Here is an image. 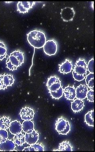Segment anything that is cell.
I'll return each instance as SVG.
<instances>
[{"label": "cell", "mask_w": 95, "mask_h": 152, "mask_svg": "<svg viewBox=\"0 0 95 152\" xmlns=\"http://www.w3.org/2000/svg\"><path fill=\"white\" fill-rule=\"evenodd\" d=\"M16 146H21L26 143L25 141V133L22 132L18 134L15 135L13 140Z\"/></svg>", "instance_id": "cell-21"}, {"label": "cell", "mask_w": 95, "mask_h": 152, "mask_svg": "<svg viewBox=\"0 0 95 152\" xmlns=\"http://www.w3.org/2000/svg\"><path fill=\"white\" fill-rule=\"evenodd\" d=\"M23 151H44V147L42 144L39 143L29 145L26 147Z\"/></svg>", "instance_id": "cell-20"}, {"label": "cell", "mask_w": 95, "mask_h": 152, "mask_svg": "<svg viewBox=\"0 0 95 152\" xmlns=\"http://www.w3.org/2000/svg\"><path fill=\"white\" fill-rule=\"evenodd\" d=\"M25 53L19 50H16L10 53L8 57L6 65V67L10 71L17 70L25 61Z\"/></svg>", "instance_id": "cell-2"}, {"label": "cell", "mask_w": 95, "mask_h": 152, "mask_svg": "<svg viewBox=\"0 0 95 152\" xmlns=\"http://www.w3.org/2000/svg\"><path fill=\"white\" fill-rule=\"evenodd\" d=\"M9 129L10 133L14 135L22 132V124L18 120L12 121Z\"/></svg>", "instance_id": "cell-16"}, {"label": "cell", "mask_w": 95, "mask_h": 152, "mask_svg": "<svg viewBox=\"0 0 95 152\" xmlns=\"http://www.w3.org/2000/svg\"><path fill=\"white\" fill-rule=\"evenodd\" d=\"M85 122L90 126H94V110L89 111L85 115Z\"/></svg>", "instance_id": "cell-23"}, {"label": "cell", "mask_w": 95, "mask_h": 152, "mask_svg": "<svg viewBox=\"0 0 95 152\" xmlns=\"http://www.w3.org/2000/svg\"><path fill=\"white\" fill-rule=\"evenodd\" d=\"M9 133L6 130L0 129V142H3L8 139Z\"/></svg>", "instance_id": "cell-27"}, {"label": "cell", "mask_w": 95, "mask_h": 152, "mask_svg": "<svg viewBox=\"0 0 95 152\" xmlns=\"http://www.w3.org/2000/svg\"><path fill=\"white\" fill-rule=\"evenodd\" d=\"M87 100L90 102H94V90L90 89L87 94Z\"/></svg>", "instance_id": "cell-28"}, {"label": "cell", "mask_w": 95, "mask_h": 152, "mask_svg": "<svg viewBox=\"0 0 95 152\" xmlns=\"http://www.w3.org/2000/svg\"><path fill=\"white\" fill-rule=\"evenodd\" d=\"M87 69L90 73L94 74V58L89 61L87 64Z\"/></svg>", "instance_id": "cell-29"}, {"label": "cell", "mask_w": 95, "mask_h": 152, "mask_svg": "<svg viewBox=\"0 0 95 152\" xmlns=\"http://www.w3.org/2000/svg\"><path fill=\"white\" fill-rule=\"evenodd\" d=\"M15 144L11 139H8L3 142H0V151H15Z\"/></svg>", "instance_id": "cell-13"}, {"label": "cell", "mask_w": 95, "mask_h": 152, "mask_svg": "<svg viewBox=\"0 0 95 152\" xmlns=\"http://www.w3.org/2000/svg\"><path fill=\"white\" fill-rule=\"evenodd\" d=\"M53 98L55 99H59L64 95V89L63 87L61 88L56 92H49Z\"/></svg>", "instance_id": "cell-26"}, {"label": "cell", "mask_w": 95, "mask_h": 152, "mask_svg": "<svg viewBox=\"0 0 95 152\" xmlns=\"http://www.w3.org/2000/svg\"><path fill=\"white\" fill-rule=\"evenodd\" d=\"M64 95L67 100H74L76 98L75 87L68 85L64 89Z\"/></svg>", "instance_id": "cell-14"}, {"label": "cell", "mask_w": 95, "mask_h": 152, "mask_svg": "<svg viewBox=\"0 0 95 152\" xmlns=\"http://www.w3.org/2000/svg\"><path fill=\"white\" fill-rule=\"evenodd\" d=\"M60 14L61 18L64 21L69 22L73 20L75 12L73 8L66 7L61 9Z\"/></svg>", "instance_id": "cell-8"}, {"label": "cell", "mask_w": 95, "mask_h": 152, "mask_svg": "<svg viewBox=\"0 0 95 152\" xmlns=\"http://www.w3.org/2000/svg\"><path fill=\"white\" fill-rule=\"evenodd\" d=\"M46 85L49 92H56L63 87L60 79L56 75L50 76L48 79Z\"/></svg>", "instance_id": "cell-5"}, {"label": "cell", "mask_w": 95, "mask_h": 152, "mask_svg": "<svg viewBox=\"0 0 95 152\" xmlns=\"http://www.w3.org/2000/svg\"><path fill=\"white\" fill-rule=\"evenodd\" d=\"M35 4L34 1H19L17 4V10L20 13H27Z\"/></svg>", "instance_id": "cell-10"}, {"label": "cell", "mask_w": 95, "mask_h": 152, "mask_svg": "<svg viewBox=\"0 0 95 152\" xmlns=\"http://www.w3.org/2000/svg\"><path fill=\"white\" fill-rule=\"evenodd\" d=\"M85 106L84 102L81 99H74L71 103V108L74 113H78L83 109Z\"/></svg>", "instance_id": "cell-17"}, {"label": "cell", "mask_w": 95, "mask_h": 152, "mask_svg": "<svg viewBox=\"0 0 95 152\" xmlns=\"http://www.w3.org/2000/svg\"><path fill=\"white\" fill-rule=\"evenodd\" d=\"M22 131L25 133H29L35 129V124L32 120L24 121L22 124Z\"/></svg>", "instance_id": "cell-18"}, {"label": "cell", "mask_w": 95, "mask_h": 152, "mask_svg": "<svg viewBox=\"0 0 95 152\" xmlns=\"http://www.w3.org/2000/svg\"><path fill=\"white\" fill-rule=\"evenodd\" d=\"M75 90L77 98L83 100L86 98L87 94L89 90L86 85L80 84L75 88Z\"/></svg>", "instance_id": "cell-15"}, {"label": "cell", "mask_w": 95, "mask_h": 152, "mask_svg": "<svg viewBox=\"0 0 95 152\" xmlns=\"http://www.w3.org/2000/svg\"><path fill=\"white\" fill-rule=\"evenodd\" d=\"M43 51L47 55L50 56L55 55L58 52V43L55 40H48L45 42L43 47Z\"/></svg>", "instance_id": "cell-7"}, {"label": "cell", "mask_w": 95, "mask_h": 152, "mask_svg": "<svg viewBox=\"0 0 95 152\" xmlns=\"http://www.w3.org/2000/svg\"><path fill=\"white\" fill-rule=\"evenodd\" d=\"M15 79L11 74H4L0 75V90H5L14 83Z\"/></svg>", "instance_id": "cell-6"}, {"label": "cell", "mask_w": 95, "mask_h": 152, "mask_svg": "<svg viewBox=\"0 0 95 152\" xmlns=\"http://www.w3.org/2000/svg\"><path fill=\"white\" fill-rule=\"evenodd\" d=\"M73 69L72 62L68 59L59 65V71L61 74H65L70 73Z\"/></svg>", "instance_id": "cell-12"}, {"label": "cell", "mask_w": 95, "mask_h": 152, "mask_svg": "<svg viewBox=\"0 0 95 152\" xmlns=\"http://www.w3.org/2000/svg\"><path fill=\"white\" fill-rule=\"evenodd\" d=\"M12 122L10 117L3 116L0 117V129L7 130L8 129Z\"/></svg>", "instance_id": "cell-22"}, {"label": "cell", "mask_w": 95, "mask_h": 152, "mask_svg": "<svg viewBox=\"0 0 95 152\" xmlns=\"http://www.w3.org/2000/svg\"><path fill=\"white\" fill-rule=\"evenodd\" d=\"M7 56V48L4 42L0 40V61H2Z\"/></svg>", "instance_id": "cell-24"}, {"label": "cell", "mask_w": 95, "mask_h": 152, "mask_svg": "<svg viewBox=\"0 0 95 152\" xmlns=\"http://www.w3.org/2000/svg\"><path fill=\"white\" fill-rule=\"evenodd\" d=\"M56 130L59 134L67 135L71 130L69 121L64 118L59 117L56 121Z\"/></svg>", "instance_id": "cell-3"}, {"label": "cell", "mask_w": 95, "mask_h": 152, "mask_svg": "<svg viewBox=\"0 0 95 152\" xmlns=\"http://www.w3.org/2000/svg\"><path fill=\"white\" fill-rule=\"evenodd\" d=\"M39 137L38 132L34 129L31 132L25 133V141L29 145H31L37 142Z\"/></svg>", "instance_id": "cell-11"}, {"label": "cell", "mask_w": 95, "mask_h": 152, "mask_svg": "<svg viewBox=\"0 0 95 152\" xmlns=\"http://www.w3.org/2000/svg\"><path fill=\"white\" fill-rule=\"evenodd\" d=\"M73 146L69 141L65 140L60 143L59 145L58 149L54 150L55 151H72Z\"/></svg>", "instance_id": "cell-19"}, {"label": "cell", "mask_w": 95, "mask_h": 152, "mask_svg": "<svg viewBox=\"0 0 95 152\" xmlns=\"http://www.w3.org/2000/svg\"><path fill=\"white\" fill-rule=\"evenodd\" d=\"M86 84L88 88L94 89V74L90 73L86 75L85 78Z\"/></svg>", "instance_id": "cell-25"}, {"label": "cell", "mask_w": 95, "mask_h": 152, "mask_svg": "<svg viewBox=\"0 0 95 152\" xmlns=\"http://www.w3.org/2000/svg\"><path fill=\"white\" fill-rule=\"evenodd\" d=\"M35 113L33 108L29 107H25L22 108L19 113L21 119L23 121L32 120L35 116Z\"/></svg>", "instance_id": "cell-9"}, {"label": "cell", "mask_w": 95, "mask_h": 152, "mask_svg": "<svg viewBox=\"0 0 95 152\" xmlns=\"http://www.w3.org/2000/svg\"><path fill=\"white\" fill-rule=\"evenodd\" d=\"M27 40L31 46L34 48H43L47 41L45 34L39 30H34L27 34Z\"/></svg>", "instance_id": "cell-1"}, {"label": "cell", "mask_w": 95, "mask_h": 152, "mask_svg": "<svg viewBox=\"0 0 95 152\" xmlns=\"http://www.w3.org/2000/svg\"><path fill=\"white\" fill-rule=\"evenodd\" d=\"M72 75L74 80H75L78 81V82H80V81H82L83 80L85 79L86 77L85 76L77 75V74H75L74 72H72Z\"/></svg>", "instance_id": "cell-30"}, {"label": "cell", "mask_w": 95, "mask_h": 152, "mask_svg": "<svg viewBox=\"0 0 95 152\" xmlns=\"http://www.w3.org/2000/svg\"><path fill=\"white\" fill-rule=\"evenodd\" d=\"M72 72L82 76H86L88 69L87 64L85 59L80 58L77 61L74 65Z\"/></svg>", "instance_id": "cell-4"}]
</instances>
